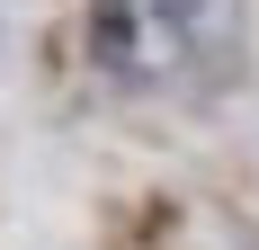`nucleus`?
Segmentation results:
<instances>
[{
    "mask_svg": "<svg viewBox=\"0 0 259 250\" xmlns=\"http://www.w3.org/2000/svg\"><path fill=\"white\" fill-rule=\"evenodd\" d=\"M143 9L179 54H224L233 27H241V0H143Z\"/></svg>",
    "mask_w": 259,
    "mask_h": 250,
    "instance_id": "obj_1",
    "label": "nucleus"
},
{
    "mask_svg": "<svg viewBox=\"0 0 259 250\" xmlns=\"http://www.w3.org/2000/svg\"><path fill=\"white\" fill-rule=\"evenodd\" d=\"M134 27H143L134 0H90L80 9V45H90L99 72H134Z\"/></svg>",
    "mask_w": 259,
    "mask_h": 250,
    "instance_id": "obj_2",
    "label": "nucleus"
}]
</instances>
